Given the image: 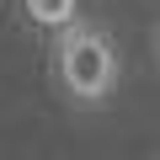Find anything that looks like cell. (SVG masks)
<instances>
[{
	"label": "cell",
	"mask_w": 160,
	"mask_h": 160,
	"mask_svg": "<svg viewBox=\"0 0 160 160\" xmlns=\"http://www.w3.org/2000/svg\"><path fill=\"white\" fill-rule=\"evenodd\" d=\"M118 80H123V53L102 22L75 16L69 27L53 32V86L75 112L107 107L118 96Z\"/></svg>",
	"instance_id": "cell-1"
},
{
	"label": "cell",
	"mask_w": 160,
	"mask_h": 160,
	"mask_svg": "<svg viewBox=\"0 0 160 160\" xmlns=\"http://www.w3.org/2000/svg\"><path fill=\"white\" fill-rule=\"evenodd\" d=\"M22 6V16H27V27H38V32H59V27H69L75 16H80V0H16Z\"/></svg>",
	"instance_id": "cell-2"
}]
</instances>
